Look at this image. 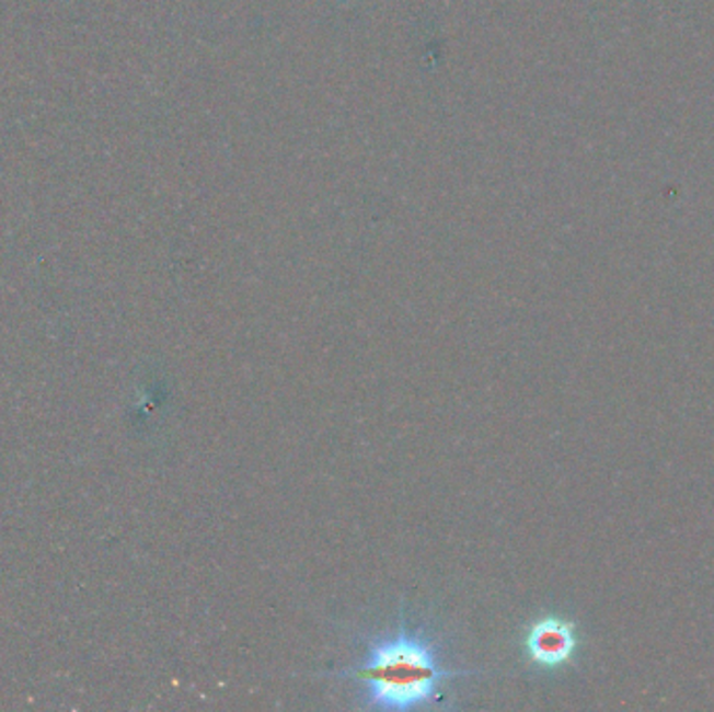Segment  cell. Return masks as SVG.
Wrapping results in <instances>:
<instances>
[{
    "mask_svg": "<svg viewBox=\"0 0 714 712\" xmlns=\"http://www.w3.org/2000/svg\"><path fill=\"white\" fill-rule=\"evenodd\" d=\"M474 670L447 668L441 650L423 629H412L405 617L393 631L366 642V654L354 667L336 673L356 681L359 709L407 712L428 709L446 696V686Z\"/></svg>",
    "mask_w": 714,
    "mask_h": 712,
    "instance_id": "obj_1",
    "label": "cell"
},
{
    "mask_svg": "<svg viewBox=\"0 0 714 712\" xmlns=\"http://www.w3.org/2000/svg\"><path fill=\"white\" fill-rule=\"evenodd\" d=\"M525 656L533 667L541 670H560L577 661L580 635L577 623L560 617L545 615L529 624L525 633Z\"/></svg>",
    "mask_w": 714,
    "mask_h": 712,
    "instance_id": "obj_2",
    "label": "cell"
}]
</instances>
